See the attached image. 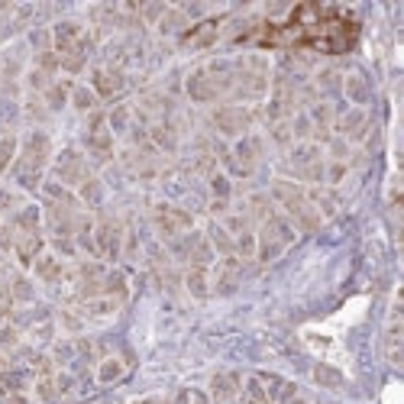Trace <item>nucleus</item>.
I'll return each mask as SVG.
<instances>
[{"instance_id": "obj_1", "label": "nucleus", "mask_w": 404, "mask_h": 404, "mask_svg": "<svg viewBox=\"0 0 404 404\" xmlns=\"http://www.w3.org/2000/svg\"><path fill=\"white\" fill-rule=\"evenodd\" d=\"M272 198L281 201V207H285L288 217H291V224L298 226L301 233H314L320 226V213L314 211V204L308 201V194L301 191V184L278 178L275 184H272Z\"/></svg>"}, {"instance_id": "obj_2", "label": "nucleus", "mask_w": 404, "mask_h": 404, "mask_svg": "<svg viewBox=\"0 0 404 404\" xmlns=\"http://www.w3.org/2000/svg\"><path fill=\"white\" fill-rule=\"evenodd\" d=\"M45 156H49V136L45 133H30V136L23 139V156H20V162L13 165V171H36L39 175V169L45 165Z\"/></svg>"}, {"instance_id": "obj_3", "label": "nucleus", "mask_w": 404, "mask_h": 404, "mask_svg": "<svg viewBox=\"0 0 404 404\" xmlns=\"http://www.w3.org/2000/svg\"><path fill=\"white\" fill-rule=\"evenodd\" d=\"M55 175L65 181V184H85L87 181V162L81 152L75 149H65L55 162Z\"/></svg>"}, {"instance_id": "obj_4", "label": "nucleus", "mask_w": 404, "mask_h": 404, "mask_svg": "<svg viewBox=\"0 0 404 404\" xmlns=\"http://www.w3.org/2000/svg\"><path fill=\"white\" fill-rule=\"evenodd\" d=\"M152 220H156V226H159L162 236H178L181 230H188V226L194 224L191 213L178 211V207H169V204H159L156 213H152Z\"/></svg>"}, {"instance_id": "obj_5", "label": "nucleus", "mask_w": 404, "mask_h": 404, "mask_svg": "<svg viewBox=\"0 0 404 404\" xmlns=\"http://www.w3.org/2000/svg\"><path fill=\"white\" fill-rule=\"evenodd\" d=\"M213 120H217V127H220L224 136H240V133L249 129L253 114H249L246 107H220V110L213 114Z\"/></svg>"}, {"instance_id": "obj_6", "label": "nucleus", "mask_w": 404, "mask_h": 404, "mask_svg": "<svg viewBox=\"0 0 404 404\" xmlns=\"http://www.w3.org/2000/svg\"><path fill=\"white\" fill-rule=\"evenodd\" d=\"M120 224L117 220H100L94 230V246H97V253L107 255V259H117L120 255Z\"/></svg>"}, {"instance_id": "obj_7", "label": "nucleus", "mask_w": 404, "mask_h": 404, "mask_svg": "<svg viewBox=\"0 0 404 404\" xmlns=\"http://www.w3.org/2000/svg\"><path fill=\"white\" fill-rule=\"evenodd\" d=\"M188 94H191V100H198V104H211V100H217V94H220V85L211 78L207 68H201V72H194V75L188 78Z\"/></svg>"}, {"instance_id": "obj_8", "label": "nucleus", "mask_w": 404, "mask_h": 404, "mask_svg": "<svg viewBox=\"0 0 404 404\" xmlns=\"http://www.w3.org/2000/svg\"><path fill=\"white\" fill-rule=\"evenodd\" d=\"M91 91L100 97H114L117 91H123V75L114 72V68H94V78H91Z\"/></svg>"}, {"instance_id": "obj_9", "label": "nucleus", "mask_w": 404, "mask_h": 404, "mask_svg": "<svg viewBox=\"0 0 404 404\" xmlns=\"http://www.w3.org/2000/svg\"><path fill=\"white\" fill-rule=\"evenodd\" d=\"M240 375L236 372H226V375H213V382H211V398L217 404H226V401H233L236 394H240Z\"/></svg>"}, {"instance_id": "obj_10", "label": "nucleus", "mask_w": 404, "mask_h": 404, "mask_svg": "<svg viewBox=\"0 0 404 404\" xmlns=\"http://www.w3.org/2000/svg\"><path fill=\"white\" fill-rule=\"evenodd\" d=\"M13 249H17V255H20L23 266H32V262L43 255V236L39 233H20Z\"/></svg>"}, {"instance_id": "obj_11", "label": "nucleus", "mask_w": 404, "mask_h": 404, "mask_svg": "<svg viewBox=\"0 0 404 404\" xmlns=\"http://www.w3.org/2000/svg\"><path fill=\"white\" fill-rule=\"evenodd\" d=\"M117 310H120V301L117 298H107V295H97V298H87L85 301V317L107 320V317H114Z\"/></svg>"}, {"instance_id": "obj_12", "label": "nucleus", "mask_w": 404, "mask_h": 404, "mask_svg": "<svg viewBox=\"0 0 404 404\" xmlns=\"http://www.w3.org/2000/svg\"><path fill=\"white\" fill-rule=\"evenodd\" d=\"M85 142H87V149H91V156H94L97 162H107L110 156H114V139H110V133H104V129H91Z\"/></svg>"}, {"instance_id": "obj_13", "label": "nucleus", "mask_w": 404, "mask_h": 404, "mask_svg": "<svg viewBox=\"0 0 404 404\" xmlns=\"http://www.w3.org/2000/svg\"><path fill=\"white\" fill-rule=\"evenodd\" d=\"M32 272H36V278H39V281H49V285H52V281H59V278L65 275L62 262H59L55 255H39V259L32 262Z\"/></svg>"}, {"instance_id": "obj_14", "label": "nucleus", "mask_w": 404, "mask_h": 404, "mask_svg": "<svg viewBox=\"0 0 404 404\" xmlns=\"http://www.w3.org/2000/svg\"><path fill=\"white\" fill-rule=\"evenodd\" d=\"M365 123H369V120H365V114H362V110H350V114L337 123V129H340L346 139H359L362 133H365Z\"/></svg>"}, {"instance_id": "obj_15", "label": "nucleus", "mask_w": 404, "mask_h": 404, "mask_svg": "<svg viewBox=\"0 0 404 404\" xmlns=\"http://www.w3.org/2000/svg\"><path fill=\"white\" fill-rule=\"evenodd\" d=\"M188 291H191L194 298H207L211 295V288H207V268L191 266V272H188Z\"/></svg>"}, {"instance_id": "obj_16", "label": "nucleus", "mask_w": 404, "mask_h": 404, "mask_svg": "<svg viewBox=\"0 0 404 404\" xmlns=\"http://www.w3.org/2000/svg\"><path fill=\"white\" fill-rule=\"evenodd\" d=\"M243 398H246V404H268L272 398H268V392L262 388V382L259 379H246V385H243Z\"/></svg>"}, {"instance_id": "obj_17", "label": "nucleus", "mask_w": 404, "mask_h": 404, "mask_svg": "<svg viewBox=\"0 0 404 404\" xmlns=\"http://www.w3.org/2000/svg\"><path fill=\"white\" fill-rule=\"evenodd\" d=\"M17 149H20L17 136H0V171H7L17 162Z\"/></svg>"}, {"instance_id": "obj_18", "label": "nucleus", "mask_w": 404, "mask_h": 404, "mask_svg": "<svg viewBox=\"0 0 404 404\" xmlns=\"http://www.w3.org/2000/svg\"><path fill=\"white\" fill-rule=\"evenodd\" d=\"M211 243L217 253H224V255H236V246H233V236L226 233L224 226H211Z\"/></svg>"}, {"instance_id": "obj_19", "label": "nucleus", "mask_w": 404, "mask_h": 404, "mask_svg": "<svg viewBox=\"0 0 404 404\" xmlns=\"http://www.w3.org/2000/svg\"><path fill=\"white\" fill-rule=\"evenodd\" d=\"M72 104H75V110H94V104H97V94L91 91V87H85V85H78V87H72Z\"/></svg>"}, {"instance_id": "obj_20", "label": "nucleus", "mask_w": 404, "mask_h": 404, "mask_svg": "<svg viewBox=\"0 0 404 404\" xmlns=\"http://www.w3.org/2000/svg\"><path fill=\"white\" fill-rule=\"evenodd\" d=\"M120 375H123V362L120 359H104L97 365V382H117Z\"/></svg>"}, {"instance_id": "obj_21", "label": "nucleus", "mask_w": 404, "mask_h": 404, "mask_svg": "<svg viewBox=\"0 0 404 404\" xmlns=\"http://www.w3.org/2000/svg\"><path fill=\"white\" fill-rule=\"evenodd\" d=\"M314 379H317V385H327V388H340L343 385V372H337L333 365H317Z\"/></svg>"}, {"instance_id": "obj_22", "label": "nucleus", "mask_w": 404, "mask_h": 404, "mask_svg": "<svg viewBox=\"0 0 404 404\" xmlns=\"http://www.w3.org/2000/svg\"><path fill=\"white\" fill-rule=\"evenodd\" d=\"M36 226H39V211L36 207H26V211L17 213V230H23V233H39Z\"/></svg>"}, {"instance_id": "obj_23", "label": "nucleus", "mask_w": 404, "mask_h": 404, "mask_svg": "<svg viewBox=\"0 0 404 404\" xmlns=\"http://www.w3.org/2000/svg\"><path fill=\"white\" fill-rule=\"evenodd\" d=\"M68 91H72V85H68V81H65V85H49V87H45V100H49V107H52V110H59V107L68 100Z\"/></svg>"}, {"instance_id": "obj_24", "label": "nucleus", "mask_w": 404, "mask_h": 404, "mask_svg": "<svg viewBox=\"0 0 404 404\" xmlns=\"http://www.w3.org/2000/svg\"><path fill=\"white\" fill-rule=\"evenodd\" d=\"M233 246H236V255H243V259H253V255H255V236L249 233V230L236 236Z\"/></svg>"}, {"instance_id": "obj_25", "label": "nucleus", "mask_w": 404, "mask_h": 404, "mask_svg": "<svg viewBox=\"0 0 404 404\" xmlns=\"http://www.w3.org/2000/svg\"><path fill=\"white\" fill-rule=\"evenodd\" d=\"M346 94H350L352 100H365L369 87H365V81H362L359 75H350V78H346Z\"/></svg>"}, {"instance_id": "obj_26", "label": "nucleus", "mask_w": 404, "mask_h": 404, "mask_svg": "<svg viewBox=\"0 0 404 404\" xmlns=\"http://www.w3.org/2000/svg\"><path fill=\"white\" fill-rule=\"evenodd\" d=\"M211 191H213V201H226V198H230V178H226V175H213Z\"/></svg>"}, {"instance_id": "obj_27", "label": "nucleus", "mask_w": 404, "mask_h": 404, "mask_svg": "<svg viewBox=\"0 0 404 404\" xmlns=\"http://www.w3.org/2000/svg\"><path fill=\"white\" fill-rule=\"evenodd\" d=\"M36 394H39V401H55V398H59V385L52 382V379H43V382L36 385Z\"/></svg>"}, {"instance_id": "obj_28", "label": "nucleus", "mask_w": 404, "mask_h": 404, "mask_svg": "<svg viewBox=\"0 0 404 404\" xmlns=\"http://www.w3.org/2000/svg\"><path fill=\"white\" fill-rule=\"evenodd\" d=\"M81 198H85L87 204H97L100 198H104V191H100V184H97L94 178H87L85 184H81Z\"/></svg>"}, {"instance_id": "obj_29", "label": "nucleus", "mask_w": 404, "mask_h": 404, "mask_svg": "<svg viewBox=\"0 0 404 404\" xmlns=\"http://www.w3.org/2000/svg\"><path fill=\"white\" fill-rule=\"evenodd\" d=\"M110 127L117 129V133H123V129L129 127V107H117V110L110 114Z\"/></svg>"}, {"instance_id": "obj_30", "label": "nucleus", "mask_w": 404, "mask_h": 404, "mask_svg": "<svg viewBox=\"0 0 404 404\" xmlns=\"http://www.w3.org/2000/svg\"><path fill=\"white\" fill-rule=\"evenodd\" d=\"M181 26H184V17H181L178 10H171L169 17L159 23V30H162V32H175V30H181Z\"/></svg>"}, {"instance_id": "obj_31", "label": "nucleus", "mask_w": 404, "mask_h": 404, "mask_svg": "<svg viewBox=\"0 0 404 404\" xmlns=\"http://www.w3.org/2000/svg\"><path fill=\"white\" fill-rule=\"evenodd\" d=\"M152 136H156V142H159V146H165V149H175V136L169 133V127H156V129H152Z\"/></svg>"}, {"instance_id": "obj_32", "label": "nucleus", "mask_w": 404, "mask_h": 404, "mask_svg": "<svg viewBox=\"0 0 404 404\" xmlns=\"http://www.w3.org/2000/svg\"><path fill=\"white\" fill-rule=\"evenodd\" d=\"M343 175H346V162H330L327 165V181L330 184H337Z\"/></svg>"}, {"instance_id": "obj_33", "label": "nucleus", "mask_w": 404, "mask_h": 404, "mask_svg": "<svg viewBox=\"0 0 404 404\" xmlns=\"http://www.w3.org/2000/svg\"><path fill=\"white\" fill-rule=\"evenodd\" d=\"M17 246V236H13L10 226H0V253H10Z\"/></svg>"}, {"instance_id": "obj_34", "label": "nucleus", "mask_w": 404, "mask_h": 404, "mask_svg": "<svg viewBox=\"0 0 404 404\" xmlns=\"http://www.w3.org/2000/svg\"><path fill=\"white\" fill-rule=\"evenodd\" d=\"M272 139H275L278 146H285V142H291V129L285 123H278V127H272Z\"/></svg>"}, {"instance_id": "obj_35", "label": "nucleus", "mask_w": 404, "mask_h": 404, "mask_svg": "<svg viewBox=\"0 0 404 404\" xmlns=\"http://www.w3.org/2000/svg\"><path fill=\"white\" fill-rule=\"evenodd\" d=\"M13 298H20V301H30L32 298V291L26 281H13Z\"/></svg>"}, {"instance_id": "obj_36", "label": "nucleus", "mask_w": 404, "mask_h": 404, "mask_svg": "<svg viewBox=\"0 0 404 404\" xmlns=\"http://www.w3.org/2000/svg\"><path fill=\"white\" fill-rule=\"evenodd\" d=\"M191 404H211L204 392H191Z\"/></svg>"}, {"instance_id": "obj_37", "label": "nucleus", "mask_w": 404, "mask_h": 404, "mask_svg": "<svg viewBox=\"0 0 404 404\" xmlns=\"http://www.w3.org/2000/svg\"><path fill=\"white\" fill-rule=\"evenodd\" d=\"M0 369H3V359H0Z\"/></svg>"}]
</instances>
